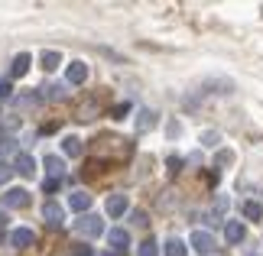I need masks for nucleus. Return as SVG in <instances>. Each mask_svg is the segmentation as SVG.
<instances>
[{
  "label": "nucleus",
  "instance_id": "obj_31",
  "mask_svg": "<svg viewBox=\"0 0 263 256\" xmlns=\"http://www.w3.org/2000/svg\"><path fill=\"white\" fill-rule=\"evenodd\" d=\"M134 224H146V214L143 211H134Z\"/></svg>",
  "mask_w": 263,
  "mask_h": 256
},
{
  "label": "nucleus",
  "instance_id": "obj_29",
  "mask_svg": "<svg viewBox=\"0 0 263 256\" xmlns=\"http://www.w3.org/2000/svg\"><path fill=\"white\" fill-rule=\"evenodd\" d=\"M127 110H130V107H127V104H124V107H114V110H110V114H114V117H117V120H124V114H127Z\"/></svg>",
  "mask_w": 263,
  "mask_h": 256
},
{
  "label": "nucleus",
  "instance_id": "obj_28",
  "mask_svg": "<svg viewBox=\"0 0 263 256\" xmlns=\"http://www.w3.org/2000/svg\"><path fill=\"white\" fill-rule=\"evenodd\" d=\"M59 188V179H43V191H55Z\"/></svg>",
  "mask_w": 263,
  "mask_h": 256
},
{
  "label": "nucleus",
  "instance_id": "obj_32",
  "mask_svg": "<svg viewBox=\"0 0 263 256\" xmlns=\"http://www.w3.org/2000/svg\"><path fill=\"white\" fill-rule=\"evenodd\" d=\"M169 169L179 172V169H182V159H176V156H173V159H169Z\"/></svg>",
  "mask_w": 263,
  "mask_h": 256
},
{
  "label": "nucleus",
  "instance_id": "obj_26",
  "mask_svg": "<svg viewBox=\"0 0 263 256\" xmlns=\"http://www.w3.org/2000/svg\"><path fill=\"white\" fill-rule=\"evenodd\" d=\"M10 175H13V169H10L7 162H0V185H7V182H10Z\"/></svg>",
  "mask_w": 263,
  "mask_h": 256
},
{
  "label": "nucleus",
  "instance_id": "obj_14",
  "mask_svg": "<svg viewBox=\"0 0 263 256\" xmlns=\"http://www.w3.org/2000/svg\"><path fill=\"white\" fill-rule=\"evenodd\" d=\"M62 152H65V156H72V159H78L85 152V146H82V140H78V136H62Z\"/></svg>",
  "mask_w": 263,
  "mask_h": 256
},
{
  "label": "nucleus",
  "instance_id": "obj_6",
  "mask_svg": "<svg viewBox=\"0 0 263 256\" xmlns=\"http://www.w3.org/2000/svg\"><path fill=\"white\" fill-rule=\"evenodd\" d=\"M244 237H247V227H244V221H228V224H224V240L231 243V247L244 243Z\"/></svg>",
  "mask_w": 263,
  "mask_h": 256
},
{
  "label": "nucleus",
  "instance_id": "obj_9",
  "mask_svg": "<svg viewBox=\"0 0 263 256\" xmlns=\"http://www.w3.org/2000/svg\"><path fill=\"white\" fill-rule=\"evenodd\" d=\"M107 243H110V250H124V247H130V233L124 227H110L107 230Z\"/></svg>",
  "mask_w": 263,
  "mask_h": 256
},
{
  "label": "nucleus",
  "instance_id": "obj_16",
  "mask_svg": "<svg viewBox=\"0 0 263 256\" xmlns=\"http://www.w3.org/2000/svg\"><path fill=\"white\" fill-rule=\"evenodd\" d=\"M166 256H189V250H185V240H179L176 233L166 240Z\"/></svg>",
  "mask_w": 263,
  "mask_h": 256
},
{
  "label": "nucleus",
  "instance_id": "obj_5",
  "mask_svg": "<svg viewBox=\"0 0 263 256\" xmlns=\"http://www.w3.org/2000/svg\"><path fill=\"white\" fill-rule=\"evenodd\" d=\"M43 221L49 224V227H62L65 208H62V204H55V201H46V204H43Z\"/></svg>",
  "mask_w": 263,
  "mask_h": 256
},
{
  "label": "nucleus",
  "instance_id": "obj_1",
  "mask_svg": "<svg viewBox=\"0 0 263 256\" xmlns=\"http://www.w3.org/2000/svg\"><path fill=\"white\" fill-rule=\"evenodd\" d=\"M75 230L82 233V237H101V233H104V221L95 218V214H82V218L75 221Z\"/></svg>",
  "mask_w": 263,
  "mask_h": 256
},
{
  "label": "nucleus",
  "instance_id": "obj_8",
  "mask_svg": "<svg viewBox=\"0 0 263 256\" xmlns=\"http://www.w3.org/2000/svg\"><path fill=\"white\" fill-rule=\"evenodd\" d=\"M13 169L20 172V175L33 179V175H36V159L29 156V152H16V159H13Z\"/></svg>",
  "mask_w": 263,
  "mask_h": 256
},
{
  "label": "nucleus",
  "instance_id": "obj_25",
  "mask_svg": "<svg viewBox=\"0 0 263 256\" xmlns=\"http://www.w3.org/2000/svg\"><path fill=\"white\" fill-rule=\"evenodd\" d=\"M166 133H169V140H179L182 136V124H179V120H173V124L166 127Z\"/></svg>",
  "mask_w": 263,
  "mask_h": 256
},
{
  "label": "nucleus",
  "instance_id": "obj_24",
  "mask_svg": "<svg viewBox=\"0 0 263 256\" xmlns=\"http://www.w3.org/2000/svg\"><path fill=\"white\" fill-rule=\"evenodd\" d=\"M36 101H39L36 94H20L16 97V107H36Z\"/></svg>",
  "mask_w": 263,
  "mask_h": 256
},
{
  "label": "nucleus",
  "instance_id": "obj_30",
  "mask_svg": "<svg viewBox=\"0 0 263 256\" xmlns=\"http://www.w3.org/2000/svg\"><path fill=\"white\" fill-rule=\"evenodd\" d=\"M4 97H10V85H7V81H0V101H4Z\"/></svg>",
  "mask_w": 263,
  "mask_h": 256
},
{
  "label": "nucleus",
  "instance_id": "obj_21",
  "mask_svg": "<svg viewBox=\"0 0 263 256\" xmlns=\"http://www.w3.org/2000/svg\"><path fill=\"white\" fill-rule=\"evenodd\" d=\"M218 140H221V133H218V130H205V133H201V146H215Z\"/></svg>",
  "mask_w": 263,
  "mask_h": 256
},
{
  "label": "nucleus",
  "instance_id": "obj_10",
  "mask_svg": "<svg viewBox=\"0 0 263 256\" xmlns=\"http://www.w3.org/2000/svg\"><path fill=\"white\" fill-rule=\"evenodd\" d=\"M68 208H72L75 214H85L91 208V194L88 191H72L68 194Z\"/></svg>",
  "mask_w": 263,
  "mask_h": 256
},
{
  "label": "nucleus",
  "instance_id": "obj_20",
  "mask_svg": "<svg viewBox=\"0 0 263 256\" xmlns=\"http://www.w3.org/2000/svg\"><path fill=\"white\" fill-rule=\"evenodd\" d=\"M244 218L260 221V218H263V204H260V201H247V204H244Z\"/></svg>",
  "mask_w": 263,
  "mask_h": 256
},
{
  "label": "nucleus",
  "instance_id": "obj_33",
  "mask_svg": "<svg viewBox=\"0 0 263 256\" xmlns=\"http://www.w3.org/2000/svg\"><path fill=\"white\" fill-rule=\"evenodd\" d=\"M0 224H7V211L4 208H0Z\"/></svg>",
  "mask_w": 263,
  "mask_h": 256
},
{
  "label": "nucleus",
  "instance_id": "obj_34",
  "mask_svg": "<svg viewBox=\"0 0 263 256\" xmlns=\"http://www.w3.org/2000/svg\"><path fill=\"white\" fill-rule=\"evenodd\" d=\"M101 256H110V253H101Z\"/></svg>",
  "mask_w": 263,
  "mask_h": 256
},
{
  "label": "nucleus",
  "instance_id": "obj_11",
  "mask_svg": "<svg viewBox=\"0 0 263 256\" xmlns=\"http://www.w3.org/2000/svg\"><path fill=\"white\" fill-rule=\"evenodd\" d=\"M85 81H88V65L75 58V62L68 65V85H85Z\"/></svg>",
  "mask_w": 263,
  "mask_h": 256
},
{
  "label": "nucleus",
  "instance_id": "obj_3",
  "mask_svg": "<svg viewBox=\"0 0 263 256\" xmlns=\"http://www.w3.org/2000/svg\"><path fill=\"white\" fill-rule=\"evenodd\" d=\"M104 211L110 214V218H124V214L130 211V198L127 194H107V201H104Z\"/></svg>",
  "mask_w": 263,
  "mask_h": 256
},
{
  "label": "nucleus",
  "instance_id": "obj_4",
  "mask_svg": "<svg viewBox=\"0 0 263 256\" xmlns=\"http://www.w3.org/2000/svg\"><path fill=\"white\" fill-rule=\"evenodd\" d=\"M33 243H36V233L29 227H13L10 230V247L13 250H26V247H33Z\"/></svg>",
  "mask_w": 263,
  "mask_h": 256
},
{
  "label": "nucleus",
  "instance_id": "obj_13",
  "mask_svg": "<svg viewBox=\"0 0 263 256\" xmlns=\"http://www.w3.org/2000/svg\"><path fill=\"white\" fill-rule=\"evenodd\" d=\"M39 62H43V68H46V71H55L59 65H62V52H55V49H43Z\"/></svg>",
  "mask_w": 263,
  "mask_h": 256
},
{
  "label": "nucleus",
  "instance_id": "obj_19",
  "mask_svg": "<svg viewBox=\"0 0 263 256\" xmlns=\"http://www.w3.org/2000/svg\"><path fill=\"white\" fill-rule=\"evenodd\" d=\"M137 256H159V243H156L153 237H149V240H143V243L137 247Z\"/></svg>",
  "mask_w": 263,
  "mask_h": 256
},
{
  "label": "nucleus",
  "instance_id": "obj_17",
  "mask_svg": "<svg viewBox=\"0 0 263 256\" xmlns=\"http://www.w3.org/2000/svg\"><path fill=\"white\" fill-rule=\"evenodd\" d=\"M68 85H62V81H55V85H49L46 91H43V94L49 97V101H65L68 97V91H65Z\"/></svg>",
  "mask_w": 263,
  "mask_h": 256
},
{
  "label": "nucleus",
  "instance_id": "obj_2",
  "mask_svg": "<svg viewBox=\"0 0 263 256\" xmlns=\"http://www.w3.org/2000/svg\"><path fill=\"white\" fill-rule=\"evenodd\" d=\"M189 243H192V250H195L198 256H211V253H215V237H211L208 230H195L189 237Z\"/></svg>",
  "mask_w": 263,
  "mask_h": 256
},
{
  "label": "nucleus",
  "instance_id": "obj_12",
  "mask_svg": "<svg viewBox=\"0 0 263 256\" xmlns=\"http://www.w3.org/2000/svg\"><path fill=\"white\" fill-rule=\"evenodd\" d=\"M137 133H146V130H153L156 127V110H149V107H143V110H140V114H137Z\"/></svg>",
  "mask_w": 263,
  "mask_h": 256
},
{
  "label": "nucleus",
  "instance_id": "obj_15",
  "mask_svg": "<svg viewBox=\"0 0 263 256\" xmlns=\"http://www.w3.org/2000/svg\"><path fill=\"white\" fill-rule=\"evenodd\" d=\"M46 172H49V179H62V172H65V162L59 159V156H46Z\"/></svg>",
  "mask_w": 263,
  "mask_h": 256
},
{
  "label": "nucleus",
  "instance_id": "obj_22",
  "mask_svg": "<svg viewBox=\"0 0 263 256\" xmlns=\"http://www.w3.org/2000/svg\"><path fill=\"white\" fill-rule=\"evenodd\" d=\"M215 162H218V166H231V162H234V152H231V149H221L218 156H215Z\"/></svg>",
  "mask_w": 263,
  "mask_h": 256
},
{
  "label": "nucleus",
  "instance_id": "obj_23",
  "mask_svg": "<svg viewBox=\"0 0 263 256\" xmlns=\"http://www.w3.org/2000/svg\"><path fill=\"white\" fill-rule=\"evenodd\" d=\"M95 110H98V107H95V101H88V104L78 110V120H91V117H95Z\"/></svg>",
  "mask_w": 263,
  "mask_h": 256
},
{
  "label": "nucleus",
  "instance_id": "obj_18",
  "mask_svg": "<svg viewBox=\"0 0 263 256\" xmlns=\"http://www.w3.org/2000/svg\"><path fill=\"white\" fill-rule=\"evenodd\" d=\"M29 62H33V58H29V52H20V55L13 58V75H26V71H29Z\"/></svg>",
  "mask_w": 263,
  "mask_h": 256
},
{
  "label": "nucleus",
  "instance_id": "obj_7",
  "mask_svg": "<svg viewBox=\"0 0 263 256\" xmlns=\"http://www.w3.org/2000/svg\"><path fill=\"white\" fill-rule=\"evenodd\" d=\"M4 208H29V191L26 188H10L4 194Z\"/></svg>",
  "mask_w": 263,
  "mask_h": 256
},
{
  "label": "nucleus",
  "instance_id": "obj_27",
  "mask_svg": "<svg viewBox=\"0 0 263 256\" xmlns=\"http://www.w3.org/2000/svg\"><path fill=\"white\" fill-rule=\"evenodd\" d=\"M0 152H13V136H0Z\"/></svg>",
  "mask_w": 263,
  "mask_h": 256
}]
</instances>
